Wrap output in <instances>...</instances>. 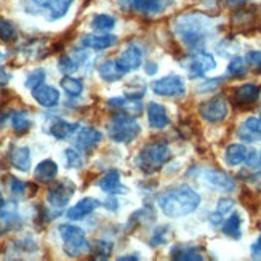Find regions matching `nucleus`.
<instances>
[{
    "label": "nucleus",
    "instance_id": "obj_1",
    "mask_svg": "<svg viewBox=\"0 0 261 261\" xmlns=\"http://www.w3.org/2000/svg\"><path fill=\"white\" fill-rule=\"evenodd\" d=\"M175 36L191 50H202L215 32V22L203 13H185L173 19Z\"/></svg>",
    "mask_w": 261,
    "mask_h": 261
},
{
    "label": "nucleus",
    "instance_id": "obj_2",
    "mask_svg": "<svg viewBox=\"0 0 261 261\" xmlns=\"http://www.w3.org/2000/svg\"><path fill=\"white\" fill-rule=\"evenodd\" d=\"M157 203L165 217L181 218V217H186V215L194 213L199 208L200 196L192 188L181 185V186L168 189L164 194L159 196Z\"/></svg>",
    "mask_w": 261,
    "mask_h": 261
},
{
    "label": "nucleus",
    "instance_id": "obj_3",
    "mask_svg": "<svg viewBox=\"0 0 261 261\" xmlns=\"http://www.w3.org/2000/svg\"><path fill=\"white\" fill-rule=\"evenodd\" d=\"M108 135L109 138L114 143H132L136 140V136L140 135L141 127L140 123L136 122V119L132 114L127 112H117V114H112L109 122H108Z\"/></svg>",
    "mask_w": 261,
    "mask_h": 261
},
{
    "label": "nucleus",
    "instance_id": "obj_4",
    "mask_svg": "<svg viewBox=\"0 0 261 261\" xmlns=\"http://www.w3.org/2000/svg\"><path fill=\"white\" fill-rule=\"evenodd\" d=\"M74 0H21L26 13L43 16L47 21H58L69 11Z\"/></svg>",
    "mask_w": 261,
    "mask_h": 261
},
{
    "label": "nucleus",
    "instance_id": "obj_5",
    "mask_svg": "<svg viewBox=\"0 0 261 261\" xmlns=\"http://www.w3.org/2000/svg\"><path fill=\"white\" fill-rule=\"evenodd\" d=\"M172 157V151L167 143H151L146 144L140 151L136 157V165H138L146 175H151L157 172L159 168H162L164 164L168 162V159Z\"/></svg>",
    "mask_w": 261,
    "mask_h": 261
},
{
    "label": "nucleus",
    "instance_id": "obj_6",
    "mask_svg": "<svg viewBox=\"0 0 261 261\" xmlns=\"http://www.w3.org/2000/svg\"><path fill=\"white\" fill-rule=\"evenodd\" d=\"M60 236L63 239V248L64 253L71 258L82 256L90 252V244L87 241L85 232L74 224H61L60 228Z\"/></svg>",
    "mask_w": 261,
    "mask_h": 261
},
{
    "label": "nucleus",
    "instance_id": "obj_7",
    "mask_svg": "<svg viewBox=\"0 0 261 261\" xmlns=\"http://www.w3.org/2000/svg\"><path fill=\"white\" fill-rule=\"evenodd\" d=\"M74 192H75V186L72 181H69V179L56 181V183L48 189L47 202L50 203L51 208H55L56 212H61L72 199Z\"/></svg>",
    "mask_w": 261,
    "mask_h": 261
},
{
    "label": "nucleus",
    "instance_id": "obj_8",
    "mask_svg": "<svg viewBox=\"0 0 261 261\" xmlns=\"http://www.w3.org/2000/svg\"><path fill=\"white\" fill-rule=\"evenodd\" d=\"M151 88L157 96H164V98H179L186 93L185 81L179 75H173V74L157 79L155 82H152Z\"/></svg>",
    "mask_w": 261,
    "mask_h": 261
},
{
    "label": "nucleus",
    "instance_id": "obj_9",
    "mask_svg": "<svg viewBox=\"0 0 261 261\" xmlns=\"http://www.w3.org/2000/svg\"><path fill=\"white\" fill-rule=\"evenodd\" d=\"M199 114L208 123H220L229 114L228 101L223 96H215L199 106Z\"/></svg>",
    "mask_w": 261,
    "mask_h": 261
},
{
    "label": "nucleus",
    "instance_id": "obj_10",
    "mask_svg": "<svg viewBox=\"0 0 261 261\" xmlns=\"http://www.w3.org/2000/svg\"><path fill=\"white\" fill-rule=\"evenodd\" d=\"M217 67V63H215L213 55L203 51V50H197L194 55L189 56L188 64H186V69L191 79H197L205 75L207 72L213 71Z\"/></svg>",
    "mask_w": 261,
    "mask_h": 261
},
{
    "label": "nucleus",
    "instance_id": "obj_11",
    "mask_svg": "<svg viewBox=\"0 0 261 261\" xmlns=\"http://www.w3.org/2000/svg\"><path fill=\"white\" fill-rule=\"evenodd\" d=\"M202 181L207 186L218 189L221 192H232L236 189V181L228 173L221 170H203L202 172Z\"/></svg>",
    "mask_w": 261,
    "mask_h": 261
},
{
    "label": "nucleus",
    "instance_id": "obj_12",
    "mask_svg": "<svg viewBox=\"0 0 261 261\" xmlns=\"http://www.w3.org/2000/svg\"><path fill=\"white\" fill-rule=\"evenodd\" d=\"M116 61L120 69L123 71V74L136 71V69H140L143 63V50L138 45L130 43L127 45V48L119 55V58H116Z\"/></svg>",
    "mask_w": 261,
    "mask_h": 261
},
{
    "label": "nucleus",
    "instance_id": "obj_13",
    "mask_svg": "<svg viewBox=\"0 0 261 261\" xmlns=\"http://www.w3.org/2000/svg\"><path fill=\"white\" fill-rule=\"evenodd\" d=\"M103 140V133L92 127H84L74 136V146L82 152H92Z\"/></svg>",
    "mask_w": 261,
    "mask_h": 261
},
{
    "label": "nucleus",
    "instance_id": "obj_14",
    "mask_svg": "<svg viewBox=\"0 0 261 261\" xmlns=\"http://www.w3.org/2000/svg\"><path fill=\"white\" fill-rule=\"evenodd\" d=\"M173 5V0H132V8L141 15L155 16Z\"/></svg>",
    "mask_w": 261,
    "mask_h": 261
},
{
    "label": "nucleus",
    "instance_id": "obj_15",
    "mask_svg": "<svg viewBox=\"0 0 261 261\" xmlns=\"http://www.w3.org/2000/svg\"><path fill=\"white\" fill-rule=\"evenodd\" d=\"M261 95V88L256 84H244L236 87L232 92V101L239 106H250L255 105Z\"/></svg>",
    "mask_w": 261,
    "mask_h": 261
},
{
    "label": "nucleus",
    "instance_id": "obj_16",
    "mask_svg": "<svg viewBox=\"0 0 261 261\" xmlns=\"http://www.w3.org/2000/svg\"><path fill=\"white\" fill-rule=\"evenodd\" d=\"M237 136L244 143L261 141V117L245 119L239 125V128H237Z\"/></svg>",
    "mask_w": 261,
    "mask_h": 261
},
{
    "label": "nucleus",
    "instance_id": "obj_17",
    "mask_svg": "<svg viewBox=\"0 0 261 261\" xmlns=\"http://www.w3.org/2000/svg\"><path fill=\"white\" fill-rule=\"evenodd\" d=\"M19 221L18 205L15 202H4L0 205V236L11 231Z\"/></svg>",
    "mask_w": 261,
    "mask_h": 261
},
{
    "label": "nucleus",
    "instance_id": "obj_18",
    "mask_svg": "<svg viewBox=\"0 0 261 261\" xmlns=\"http://www.w3.org/2000/svg\"><path fill=\"white\" fill-rule=\"evenodd\" d=\"M101 205V202L95 197H85L82 200H79L74 207H71L69 210L66 212L67 220L71 221H79L85 217H88L90 213H93L98 207Z\"/></svg>",
    "mask_w": 261,
    "mask_h": 261
},
{
    "label": "nucleus",
    "instance_id": "obj_19",
    "mask_svg": "<svg viewBox=\"0 0 261 261\" xmlns=\"http://www.w3.org/2000/svg\"><path fill=\"white\" fill-rule=\"evenodd\" d=\"M81 43L85 48L101 51L114 47L117 43V37L112 36V34H90V36H84L81 39Z\"/></svg>",
    "mask_w": 261,
    "mask_h": 261
},
{
    "label": "nucleus",
    "instance_id": "obj_20",
    "mask_svg": "<svg viewBox=\"0 0 261 261\" xmlns=\"http://www.w3.org/2000/svg\"><path fill=\"white\" fill-rule=\"evenodd\" d=\"M32 96L42 108H55L60 103V92L51 85L42 84L40 87L34 88Z\"/></svg>",
    "mask_w": 261,
    "mask_h": 261
},
{
    "label": "nucleus",
    "instance_id": "obj_21",
    "mask_svg": "<svg viewBox=\"0 0 261 261\" xmlns=\"http://www.w3.org/2000/svg\"><path fill=\"white\" fill-rule=\"evenodd\" d=\"M98 186L101 191L106 192V194L116 196V194H123V192H127V188L122 186V183H120V173L117 170H109L108 173H105L99 178Z\"/></svg>",
    "mask_w": 261,
    "mask_h": 261
},
{
    "label": "nucleus",
    "instance_id": "obj_22",
    "mask_svg": "<svg viewBox=\"0 0 261 261\" xmlns=\"http://www.w3.org/2000/svg\"><path fill=\"white\" fill-rule=\"evenodd\" d=\"M147 112V123L149 127L152 128H165L168 125V114H167V109L159 105V103H149L146 108Z\"/></svg>",
    "mask_w": 261,
    "mask_h": 261
},
{
    "label": "nucleus",
    "instance_id": "obj_23",
    "mask_svg": "<svg viewBox=\"0 0 261 261\" xmlns=\"http://www.w3.org/2000/svg\"><path fill=\"white\" fill-rule=\"evenodd\" d=\"M10 162L18 172L26 173L31 168V151L26 146H16L10 152Z\"/></svg>",
    "mask_w": 261,
    "mask_h": 261
},
{
    "label": "nucleus",
    "instance_id": "obj_24",
    "mask_svg": "<svg viewBox=\"0 0 261 261\" xmlns=\"http://www.w3.org/2000/svg\"><path fill=\"white\" fill-rule=\"evenodd\" d=\"M58 175V165L53 162L51 159L47 161H42L36 170H34V178H36L39 183H51V181Z\"/></svg>",
    "mask_w": 261,
    "mask_h": 261
},
{
    "label": "nucleus",
    "instance_id": "obj_25",
    "mask_svg": "<svg viewBox=\"0 0 261 261\" xmlns=\"http://www.w3.org/2000/svg\"><path fill=\"white\" fill-rule=\"evenodd\" d=\"M98 74L105 82H117L125 75L116 60H106L105 63H101L98 66Z\"/></svg>",
    "mask_w": 261,
    "mask_h": 261
},
{
    "label": "nucleus",
    "instance_id": "obj_26",
    "mask_svg": "<svg viewBox=\"0 0 261 261\" xmlns=\"http://www.w3.org/2000/svg\"><path fill=\"white\" fill-rule=\"evenodd\" d=\"M77 123H71L63 119H56L50 125V135L55 136L56 140H67L69 136H72L77 132Z\"/></svg>",
    "mask_w": 261,
    "mask_h": 261
},
{
    "label": "nucleus",
    "instance_id": "obj_27",
    "mask_svg": "<svg viewBox=\"0 0 261 261\" xmlns=\"http://www.w3.org/2000/svg\"><path fill=\"white\" fill-rule=\"evenodd\" d=\"M248 149L244 144H229L224 151V162L229 167H237L245 162Z\"/></svg>",
    "mask_w": 261,
    "mask_h": 261
},
{
    "label": "nucleus",
    "instance_id": "obj_28",
    "mask_svg": "<svg viewBox=\"0 0 261 261\" xmlns=\"http://www.w3.org/2000/svg\"><path fill=\"white\" fill-rule=\"evenodd\" d=\"M172 258L178 261H202V252L192 245H176L172 248Z\"/></svg>",
    "mask_w": 261,
    "mask_h": 261
},
{
    "label": "nucleus",
    "instance_id": "obj_29",
    "mask_svg": "<svg viewBox=\"0 0 261 261\" xmlns=\"http://www.w3.org/2000/svg\"><path fill=\"white\" fill-rule=\"evenodd\" d=\"M241 226H242V218L239 213H232L231 217L223 223V234L231 237V239H241L242 231H241Z\"/></svg>",
    "mask_w": 261,
    "mask_h": 261
},
{
    "label": "nucleus",
    "instance_id": "obj_30",
    "mask_svg": "<svg viewBox=\"0 0 261 261\" xmlns=\"http://www.w3.org/2000/svg\"><path fill=\"white\" fill-rule=\"evenodd\" d=\"M61 88L64 90V92L69 95V96H81L82 92H84V84L79 81V79L75 77H71V75H66L61 79L60 82Z\"/></svg>",
    "mask_w": 261,
    "mask_h": 261
},
{
    "label": "nucleus",
    "instance_id": "obj_31",
    "mask_svg": "<svg viewBox=\"0 0 261 261\" xmlns=\"http://www.w3.org/2000/svg\"><path fill=\"white\" fill-rule=\"evenodd\" d=\"M10 120H11V127H13V130L18 135L26 133L31 128V125H32L29 117H28V114H26V112H22V111L13 112V114H11V117H10Z\"/></svg>",
    "mask_w": 261,
    "mask_h": 261
},
{
    "label": "nucleus",
    "instance_id": "obj_32",
    "mask_svg": "<svg viewBox=\"0 0 261 261\" xmlns=\"http://www.w3.org/2000/svg\"><path fill=\"white\" fill-rule=\"evenodd\" d=\"M116 26V18L111 15H95L92 19V28L98 32H108L114 29Z\"/></svg>",
    "mask_w": 261,
    "mask_h": 261
},
{
    "label": "nucleus",
    "instance_id": "obj_33",
    "mask_svg": "<svg viewBox=\"0 0 261 261\" xmlns=\"http://www.w3.org/2000/svg\"><path fill=\"white\" fill-rule=\"evenodd\" d=\"M245 165L253 175H261V151H256V149L248 151Z\"/></svg>",
    "mask_w": 261,
    "mask_h": 261
},
{
    "label": "nucleus",
    "instance_id": "obj_34",
    "mask_svg": "<svg viewBox=\"0 0 261 261\" xmlns=\"http://www.w3.org/2000/svg\"><path fill=\"white\" fill-rule=\"evenodd\" d=\"M247 72V61L241 56H234L228 64V74L232 77H242Z\"/></svg>",
    "mask_w": 261,
    "mask_h": 261
},
{
    "label": "nucleus",
    "instance_id": "obj_35",
    "mask_svg": "<svg viewBox=\"0 0 261 261\" xmlns=\"http://www.w3.org/2000/svg\"><path fill=\"white\" fill-rule=\"evenodd\" d=\"M18 37V31L16 28L11 24L10 21L0 18V39L4 42H13Z\"/></svg>",
    "mask_w": 261,
    "mask_h": 261
},
{
    "label": "nucleus",
    "instance_id": "obj_36",
    "mask_svg": "<svg viewBox=\"0 0 261 261\" xmlns=\"http://www.w3.org/2000/svg\"><path fill=\"white\" fill-rule=\"evenodd\" d=\"M45 75H47V72H45V69H42V67H37V69H34L32 72H29L26 82H24L26 88L34 90V88L40 87L45 82Z\"/></svg>",
    "mask_w": 261,
    "mask_h": 261
},
{
    "label": "nucleus",
    "instance_id": "obj_37",
    "mask_svg": "<svg viewBox=\"0 0 261 261\" xmlns=\"http://www.w3.org/2000/svg\"><path fill=\"white\" fill-rule=\"evenodd\" d=\"M58 69L66 75H71L79 69V63L72 58V56L63 55V56H60V60H58Z\"/></svg>",
    "mask_w": 261,
    "mask_h": 261
},
{
    "label": "nucleus",
    "instance_id": "obj_38",
    "mask_svg": "<svg viewBox=\"0 0 261 261\" xmlns=\"http://www.w3.org/2000/svg\"><path fill=\"white\" fill-rule=\"evenodd\" d=\"M8 188H10V192L15 197H21V196L26 194L28 185L24 183V181H21V179H18L15 176H10V179H8Z\"/></svg>",
    "mask_w": 261,
    "mask_h": 261
},
{
    "label": "nucleus",
    "instance_id": "obj_39",
    "mask_svg": "<svg viewBox=\"0 0 261 261\" xmlns=\"http://www.w3.org/2000/svg\"><path fill=\"white\" fill-rule=\"evenodd\" d=\"M112 242L109 241H96V245H95V253H96V258L98 259H106L109 258V255L112 253Z\"/></svg>",
    "mask_w": 261,
    "mask_h": 261
},
{
    "label": "nucleus",
    "instance_id": "obj_40",
    "mask_svg": "<svg viewBox=\"0 0 261 261\" xmlns=\"http://www.w3.org/2000/svg\"><path fill=\"white\" fill-rule=\"evenodd\" d=\"M66 164L69 168H81L82 167V155L72 147L66 149Z\"/></svg>",
    "mask_w": 261,
    "mask_h": 261
},
{
    "label": "nucleus",
    "instance_id": "obj_41",
    "mask_svg": "<svg viewBox=\"0 0 261 261\" xmlns=\"http://www.w3.org/2000/svg\"><path fill=\"white\" fill-rule=\"evenodd\" d=\"M234 208V202L231 200V199H226V197H223V199H220L218 200V203H217V212L220 213V215H228V213H231V210Z\"/></svg>",
    "mask_w": 261,
    "mask_h": 261
},
{
    "label": "nucleus",
    "instance_id": "obj_42",
    "mask_svg": "<svg viewBox=\"0 0 261 261\" xmlns=\"http://www.w3.org/2000/svg\"><path fill=\"white\" fill-rule=\"evenodd\" d=\"M245 61H247V64L253 66L255 69L261 71V51H256V50L248 51L247 56H245Z\"/></svg>",
    "mask_w": 261,
    "mask_h": 261
},
{
    "label": "nucleus",
    "instance_id": "obj_43",
    "mask_svg": "<svg viewBox=\"0 0 261 261\" xmlns=\"http://www.w3.org/2000/svg\"><path fill=\"white\" fill-rule=\"evenodd\" d=\"M164 232H165V229H157L155 232H154V236H152V239H151V245H159V244H164V241H165V236H164Z\"/></svg>",
    "mask_w": 261,
    "mask_h": 261
},
{
    "label": "nucleus",
    "instance_id": "obj_44",
    "mask_svg": "<svg viewBox=\"0 0 261 261\" xmlns=\"http://www.w3.org/2000/svg\"><path fill=\"white\" fill-rule=\"evenodd\" d=\"M252 256L253 258H258V259H261V236L256 239V242L253 244V247H252Z\"/></svg>",
    "mask_w": 261,
    "mask_h": 261
},
{
    "label": "nucleus",
    "instance_id": "obj_45",
    "mask_svg": "<svg viewBox=\"0 0 261 261\" xmlns=\"http://www.w3.org/2000/svg\"><path fill=\"white\" fill-rule=\"evenodd\" d=\"M105 207H106L108 210H112V212H116V210L119 208V205H117V200H116L114 194H111V197H108V200L105 202Z\"/></svg>",
    "mask_w": 261,
    "mask_h": 261
},
{
    "label": "nucleus",
    "instance_id": "obj_46",
    "mask_svg": "<svg viewBox=\"0 0 261 261\" xmlns=\"http://www.w3.org/2000/svg\"><path fill=\"white\" fill-rule=\"evenodd\" d=\"M144 71H146V74L147 75H155L157 74V71H159V66L155 64V63H146V66H144Z\"/></svg>",
    "mask_w": 261,
    "mask_h": 261
},
{
    "label": "nucleus",
    "instance_id": "obj_47",
    "mask_svg": "<svg viewBox=\"0 0 261 261\" xmlns=\"http://www.w3.org/2000/svg\"><path fill=\"white\" fill-rule=\"evenodd\" d=\"M8 81H10V75L0 67V87H4V85H7L8 84Z\"/></svg>",
    "mask_w": 261,
    "mask_h": 261
},
{
    "label": "nucleus",
    "instance_id": "obj_48",
    "mask_svg": "<svg viewBox=\"0 0 261 261\" xmlns=\"http://www.w3.org/2000/svg\"><path fill=\"white\" fill-rule=\"evenodd\" d=\"M127 259H140L138 255H130V256H119V261H127Z\"/></svg>",
    "mask_w": 261,
    "mask_h": 261
},
{
    "label": "nucleus",
    "instance_id": "obj_49",
    "mask_svg": "<svg viewBox=\"0 0 261 261\" xmlns=\"http://www.w3.org/2000/svg\"><path fill=\"white\" fill-rule=\"evenodd\" d=\"M5 200H4V196H2V192H0V205H2Z\"/></svg>",
    "mask_w": 261,
    "mask_h": 261
},
{
    "label": "nucleus",
    "instance_id": "obj_50",
    "mask_svg": "<svg viewBox=\"0 0 261 261\" xmlns=\"http://www.w3.org/2000/svg\"><path fill=\"white\" fill-rule=\"evenodd\" d=\"M2 58H4V55H2V51H0V61H2Z\"/></svg>",
    "mask_w": 261,
    "mask_h": 261
},
{
    "label": "nucleus",
    "instance_id": "obj_51",
    "mask_svg": "<svg viewBox=\"0 0 261 261\" xmlns=\"http://www.w3.org/2000/svg\"><path fill=\"white\" fill-rule=\"evenodd\" d=\"M234 2H244V0H234Z\"/></svg>",
    "mask_w": 261,
    "mask_h": 261
},
{
    "label": "nucleus",
    "instance_id": "obj_52",
    "mask_svg": "<svg viewBox=\"0 0 261 261\" xmlns=\"http://www.w3.org/2000/svg\"><path fill=\"white\" fill-rule=\"evenodd\" d=\"M259 114H261V109H259Z\"/></svg>",
    "mask_w": 261,
    "mask_h": 261
}]
</instances>
